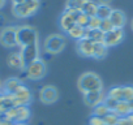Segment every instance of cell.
Wrapping results in <instances>:
<instances>
[{"instance_id": "obj_31", "label": "cell", "mask_w": 133, "mask_h": 125, "mask_svg": "<svg viewBox=\"0 0 133 125\" xmlns=\"http://www.w3.org/2000/svg\"><path fill=\"white\" fill-rule=\"evenodd\" d=\"M114 29V25H112V22L110 21V18H106V20H102V22H101V26H99V30L102 31V33H108V31H111Z\"/></svg>"}, {"instance_id": "obj_22", "label": "cell", "mask_w": 133, "mask_h": 125, "mask_svg": "<svg viewBox=\"0 0 133 125\" xmlns=\"http://www.w3.org/2000/svg\"><path fill=\"white\" fill-rule=\"evenodd\" d=\"M97 11H98V4L95 2H93V0H88L86 4L84 5L82 8V12L85 15H88L89 17H94L97 16Z\"/></svg>"}, {"instance_id": "obj_12", "label": "cell", "mask_w": 133, "mask_h": 125, "mask_svg": "<svg viewBox=\"0 0 133 125\" xmlns=\"http://www.w3.org/2000/svg\"><path fill=\"white\" fill-rule=\"evenodd\" d=\"M21 57L25 63V65H29L30 63H33L34 60L39 59V48H38V43L37 44H31V46H26L22 47L20 50Z\"/></svg>"}, {"instance_id": "obj_33", "label": "cell", "mask_w": 133, "mask_h": 125, "mask_svg": "<svg viewBox=\"0 0 133 125\" xmlns=\"http://www.w3.org/2000/svg\"><path fill=\"white\" fill-rule=\"evenodd\" d=\"M89 125H106V124H104L103 117L93 115V116L90 117V120H89Z\"/></svg>"}, {"instance_id": "obj_20", "label": "cell", "mask_w": 133, "mask_h": 125, "mask_svg": "<svg viewBox=\"0 0 133 125\" xmlns=\"http://www.w3.org/2000/svg\"><path fill=\"white\" fill-rule=\"evenodd\" d=\"M85 29H86V27H82V26H80V25L76 24V25H73V26L69 29L68 34H69L71 38L80 40V39H82V38L85 37Z\"/></svg>"}, {"instance_id": "obj_11", "label": "cell", "mask_w": 133, "mask_h": 125, "mask_svg": "<svg viewBox=\"0 0 133 125\" xmlns=\"http://www.w3.org/2000/svg\"><path fill=\"white\" fill-rule=\"evenodd\" d=\"M124 39V30L123 29H116L114 27L111 31L106 33L104 34V40L103 43L107 46V47H114V46H117L123 42Z\"/></svg>"}, {"instance_id": "obj_40", "label": "cell", "mask_w": 133, "mask_h": 125, "mask_svg": "<svg viewBox=\"0 0 133 125\" xmlns=\"http://www.w3.org/2000/svg\"><path fill=\"white\" fill-rule=\"evenodd\" d=\"M0 89H2V84H0Z\"/></svg>"}, {"instance_id": "obj_35", "label": "cell", "mask_w": 133, "mask_h": 125, "mask_svg": "<svg viewBox=\"0 0 133 125\" xmlns=\"http://www.w3.org/2000/svg\"><path fill=\"white\" fill-rule=\"evenodd\" d=\"M26 2H30V0H12L13 4H21V3H26Z\"/></svg>"}, {"instance_id": "obj_8", "label": "cell", "mask_w": 133, "mask_h": 125, "mask_svg": "<svg viewBox=\"0 0 133 125\" xmlns=\"http://www.w3.org/2000/svg\"><path fill=\"white\" fill-rule=\"evenodd\" d=\"M39 98H41V102L44 104H54L59 100V91L55 86L46 85L41 89Z\"/></svg>"}, {"instance_id": "obj_29", "label": "cell", "mask_w": 133, "mask_h": 125, "mask_svg": "<svg viewBox=\"0 0 133 125\" xmlns=\"http://www.w3.org/2000/svg\"><path fill=\"white\" fill-rule=\"evenodd\" d=\"M123 100L129 103L133 100V86H123Z\"/></svg>"}, {"instance_id": "obj_27", "label": "cell", "mask_w": 133, "mask_h": 125, "mask_svg": "<svg viewBox=\"0 0 133 125\" xmlns=\"http://www.w3.org/2000/svg\"><path fill=\"white\" fill-rule=\"evenodd\" d=\"M111 111H110V108L104 104V103H101V104H98V106H95L94 107V109H93V113L95 115V116H101V117H104L106 115H108Z\"/></svg>"}, {"instance_id": "obj_28", "label": "cell", "mask_w": 133, "mask_h": 125, "mask_svg": "<svg viewBox=\"0 0 133 125\" xmlns=\"http://www.w3.org/2000/svg\"><path fill=\"white\" fill-rule=\"evenodd\" d=\"M89 20H90V17H89L88 15H85L82 11H81V12H78V13H77V16H76V24H77V25H80V26H82V27H88Z\"/></svg>"}, {"instance_id": "obj_37", "label": "cell", "mask_w": 133, "mask_h": 125, "mask_svg": "<svg viewBox=\"0 0 133 125\" xmlns=\"http://www.w3.org/2000/svg\"><path fill=\"white\" fill-rule=\"evenodd\" d=\"M4 5H5V0H0V9H2Z\"/></svg>"}, {"instance_id": "obj_39", "label": "cell", "mask_w": 133, "mask_h": 125, "mask_svg": "<svg viewBox=\"0 0 133 125\" xmlns=\"http://www.w3.org/2000/svg\"><path fill=\"white\" fill-rule=\"evenodd\" d=\"M132 29H133V21H132Z\"/></svg>"}, {"instance_id": "obj_32", "label": "cell", "mask_w": 133, "mask_h": 125, "mask_svg": "<svg viewBox=\"0 0 133 125\" xmlns=\"http://www.w3.org/2000/svg\"><path fill=\"white\" fill-rule=\"evenodd\" d=\"M117 102L119 100H116V99H112V98H110V96H107L106 95V98H104V104L110 108V111H115V108H116V104H117Z\"/></svg>"}, {"instance_id": "obj_36", "label": "cell", "mask_w": 133, "mask_h": 125, "mask_svg": "<svg viewBox=\"0 0 133 125\" xmlns=\"http://www.w3.org/2000/svg\"><path fill=\"white\" fill-rule=\"evenodd\" d=\"M112 0H99V4H110Z\"/></svg>"}, {"instance_id": "obj_38", "label": "cell", "mask_w": 133, "mask_h": 125, "mask_svg": "<svg viewBox=\"0 0 133 125\" xmlns=\"http://www.w3.org/2000/svg\"><path fill=\"white\" fill-rule=\"evenodd\" d=\"M130 109H132V112H133V100L130 102Z\"/></svg>"}, {"instance_id": "obj_3", "label": "cell", "mask_w": 133, "mask_h": 125, "mask_svg": "<svg viewBox=\"0 0 133 125\" xmlns=\"http://www.w3.org/2000/svg\"><path fill=\"white\" fill-rule=\"evenodd\" d=\"M39 7H41L39 0H30V2L21 3V4H13L12 12L17 18H26V17L35 15L38 12Z\"/></svg>"}, {"instance_id": "obj_26", "label": "cell", "mask_w": 133, "mask_h": 125, "mask_svg": "<svg viewBox=\"0 0 133 125\" xmlns=\"http://www.w3.org/2000/svg\"><path fill=\"white\" fill-rule=\"evenodd\" d=\"M103 120H104V124L106 125H117V122L120 120V116L115 111H111L108 115H106L103 117Z\"/></svg>"}, {"instance_id": "obj_21", "label": "cell", "mask_w": 133, "mask_h": 125, "mask_svg": "<svg viewBox=\"0 0 133 125\" xmlns=\"http://www.w3.org/2000/svg\"><path fill=\"white\" fill-rule=\"evenodd\" d=\"M111 13H112V8L108 4H98L97 17H99L101 20H106V18H110Z\"/></svg>"}, {"instance_id": "obj_24", "label": "cell", "mask_w": 133, "mask_h": 125, "mask_svg": "<svg viewBox=\"0 0 133 125\" xmlns=\"http://www.w3.org/2000/svg\"><path fill=\"white\" fill-rule=\"evenodd\" d=\"M107 46L104 43H95V48H94V57L95 59H103L107 55Z\"/></svg>"}, {"instance_id": "obj_10", "label": "cell", "mask_w": 133, "mask_h": 125, "mask_svg": "<svg viewBox=\"0 0 133 125\" xmlns=\"http://www.w3.org/2000/svg\"><path fill=\"white\" fill-rule=\"evenodd\" d=\"M81 12V11H69V9H65L60 17V27L63 31H66L68 33L69 29L76 25V16L77 13Z\"/></svg>"}, {"instance_id": "obj_17", "label": "cell", "mask_w": 133, "mask_h": 125, "mask_svg": "<svg viewBox=\"0 0 133 125\" xmlns=\"http://www.w3.org/2000/svg\"><path fill=\"white\" fill-rule=\"evenodd\" d=\"M21 85H22V84H21V81H20L18 78H9V80H7V81L4 82L3 89H4V91H5L7 94L12 95V94H15V93L17 91V89H18Z\"/></svg>"}, {"instance_id": "obj_1", "label": "cell", "mask_w": 133, "mask_h": 125, "mask_svg": "<svg viewBox=\"0 0 133 125\" xmlns=\"http://www.w3.org/2000/svg\"><path fill=\"white\" fill-rule=\"evenodd\" d=\"M78 89L82 94L90 91H101L103 89L102 78L93 72H86L78 78Z\"/></svg>"}, {"instance_id": "obj_14", "label": "cell", "mask_w": 133, "mask_h": 125, "mask_svg": "<svg viewBox=\"0 0 133 125\" xmlns=\"http://www.w3.org/2000/svg\"><path fill=\"white\" fill-rule=\"evenodd\" d=\"M104 94L101 91H90V93H85L84 94V102L89 106V107H95L101 103L104 102Z\"/></svg>"}, {"instance_id": "obj_16", "label": "cell", "mask_w": 133, "mask_h": 125, "mask_svg": "<svg viewBox=\"0 0 133 125\" xmlns=\"http://www.w3.org/2000/svg\"><path fill=\"white\" fill-rule=\"evenodd\" d=\"M110 21L112 22L114 27L116 29H123L127 24V16L123 11L120 9H112V13L110 16Z\"/></svg>"}, {"instance_id": "obj_23", "label": "cell", "mask_w": 133, "mask_h": 125, "mask_svg": "<svg viewBox=\"0 0 133 125\" xmlns=\"http://www.w3.org/2000/svg\"><path fill=\"white\" fill-rule=\"evenodd\" d=\"M88 0H66L65 9H71V11H82L84 5L86 4Z\"/></svg>"}, {"instance_id": "obj_18", "label": "cell", "mask_w": 133, "mask_h": 125, "mask_svg": "<svg viewBox=\"0 0 133 125\" xmlns=\"http://www.w3.org/2000/svg\"><path fill=\"white\" fill-rule=\"evenodd\" d=\"M84 38L91 39L95 43H103V40H104V33H102L99 29L98 30H90V29L86 27L85 29V37Z\"/></svg>"}, {"instance_id": "obj_4", "label": "cell", "mask_w": 133, "mask_h": 125, "mask_svg": "<svg viewBox=\"0 0 133 125\" xmlns=\"http://www.w3.org/2000/svg\"><path fill=\"white\" fill-rule=\"evenodd\" d=\"M66 46V38L63 34H52L44 40V51L51 55L60 53Z\"/></svg>"}, {"instance_id": "obj_30", "label": "cell", "mask_w": 133, "mask_h": 125, "mask_svg": "<svg viewBox=\"0 0 133 125\" xmlns=\"http://www.w3.org/2000/svg\"><path fill=\"white\" fill-rule=\"evenodd\" d=\"M101 22H102V20L99 17H97V16L90 17L89 24H88V29H90V30H98L99 26H101Z\"/></svg>"}, {"instance_id": "obj_34", "label": "cell", "mask_w": 133, "mask_h": 125, "mask_svg": "<svg viewBox=\"0 0 133 125\" xmlns=\"http://www.w3.org/2000/svg\"><path fill=\"white\" fill-rule=\"evenodd\" d=\"M4 27H7V18H5L4 15L0 13V29L3 30Z\"/></svg>"}, {"instance_id": "obj_19", "label": "cell", "mask_w": 133, "mask_h": 125, "mask_svg": "<svg viewBox=\"0 0 133 125\" xmlns=\"http://www.w3.org/2000/svg\"><path fill=\"white\" fill-rule=\"evenodd\" d=\"M115 112H116L120 117H127L129 113H132L130 103H129V102H125V100H119L117 104H116Z\"/></svg>"}, {"instance_id": "obj_25", "label": "cell", "mask_w": 133, "mask_h": 125, "mask_svg": "<svg viewBox=\"0 0 133 125\" xmlns=\"http://www.w3.org/2000/svg\"><path fill=\"white\" fill-rule=\"evenodd\" d=\"M107 96L116 99V100H123V86H115L111 87L107 93Z\"/></svg>"}, {"instance_id": "obj_9", "label": "cell", "mask_w": 133, "mask_h": 125, "mask_svg": "<svg viewBox=\"0 0 133 125\" xmlns=\"http://www.w3.org/2000/svg\"><path fill=\"white\" fill-rule=\"evenodd\" d=\"M12 99H13V106H28L31 100V93L30 90L25 86L21 85L15 94H12Z\"/></svg>"}, {"instance_id": "obj_2", "label": "cell", "mask_w": 133, "mask_h": 125, "mask_svg": "<svg viewBox=\"0 0 133 125\" xmlns=\"http://www.w3.org/2000/svg\"><path fill=\"white\" fill-rule=\"evenodd\" d=\"M38 43V33L31 26H18L17 27V46L26 47Z\"/></svg>"}, {"instance_id": "obj_13", "label": "cell", "mask_w": 133, "mask_h": 125, "mask_svg": "<svg viewBox=\"0 0 133 125\" xmlns=\"http://www.w3.org/2000/svg\"><path fill=\"white\" fill-rule=\"evenodd\" d=\"M94 48L95 42L88 38H82L77 42V51L84 57H94Z\"/></svg>"}, {"instance_id": "obj_15", "label": "cell", "mask_w": 133, "mask_h": 125, "mask_svg": "<svg viewBox=\"0 0 133 125\" xmlns=\"http://www.w3.org/2000/svg\"><path fill=\"white\" fill-rule=\"evenodd\" d=\"M7 63H8V65L12 69H16V71H25V68H26V65H25V63H24L20 52L9 53L8 59H7Z\"/></svg>"}, {"instance_id": "obj_6", "label": "cell", "mask_w": 133, "mask_h": 125, "mask_svg": "<svg viewBox=\"0 0 133 125\" xmlns=\"http://www.w3.org/2000/svg\"><path fill=\"white\" fill-rule=\"evenodd\" d=\"M5 117L12 122H25L30 117V109L28 106H16L5 112Z\"/></svg>"}, {"instance_id": "obj_5", "label": "cell", "mask_w": 133, "mask_h": 125, "mask_svg": "<svg viewBox=\"0 0 133 125\" xmlns=\"http://www.w3.org/2000/svg\"><path fill=\"white\" fill-rule=\"evenodd\" d=\"M47 73V67H46V63L41 59L34 60L33 63H30L29 65H26L25 68V74L29 80L31 81H39L42 80Z\"/></svg>"}, {"instance_id": "obj_7", "label": "cell", "mask_w": 133, "mask_h": 125, "mask_svg": "<svg viewBox=\"0 0 133 125\" xmlns=\"http://www.w3.org/2000/svg\"><path fill=\"white\" fill-rule=\"evenodd\" d=\"M0 43L7 48H12L17 46V27L7 26L0 33Z\"/></svg>"}]
</instances>
